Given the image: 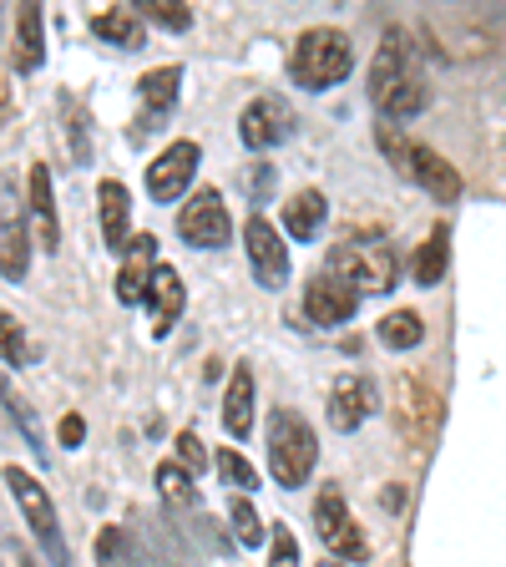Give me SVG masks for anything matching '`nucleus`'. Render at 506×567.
Masks as SVG:
<instances>
[{
  "instance_id": "obj_1",
  "label": "nucleus",
  "mask_w": 506,
  "mask_h": 567,
  "mask_svg": "<svg viewBox=\"0 0 506 567\" xmlns=\"http://www.w3.org/2000/svg\"><path fill=\"white\" fill-rule=\"evenodd\" d=\"M354 66V47L350 35L334 31V25H314L295 41L289 51V76H295L304 92H330L334 82H344Z\"/></svg>"
},
{
  "instance_id": "obj_2",
  "label": "nucleus",
  "mask_w": 506,
  "mask_h": 567,
  "mask_svg": "<svg viewBox=\"0 0 506 567\" xmlns=\"http://www.w3.org/2000/svg\"><path fill=\"white\" fill-rule=\"evenodd\" d=\"M314 461H319V436L314 425L295 411H273L269 415V472L279 486H304L314 476Z\"/></svg>"
},
{
  "instance_id": "obj_3",
  "label": "nucleus",
  "mask_w": 506,
  "mask_h": 567,
  "mask_svg": "<svg viewBox=\"0 0 506 567\" xmlns=\"http://www.w3.org/2000/svg\"><path fill=\"white\" fill-rule=\"evenodd\" d=\"M330 274H340L354 295H390L401 279L395 248L390 244H334L330 248Z\"/></svg>"
},
{
  "instance_id": "obj_4",
  "label": "nucleus",
  "mask_w": 506,
  "mask_h": 567,
  "mask_svg": "<svg viewBox=\"0 0 506 567\" xmlns=\"http://www.w3.org/2000/svg\"><path fill=\"white\" fill-rule=\"evenodd\" d=\"M6 486H11L21 517L31 522L41 553H47L56 567H71V547H66V537H61V522H56V507H51V492H47V486L35 482L31 472H21V466H6Z\"/></svg>"
},
{
  "instance_id": "obj_5",
  "label": "nucleus",
  "mask_w": 506,
  "mask_h": 567,
  "mask_svg": "<svg viewBox=\"0 0 506 567\" xmlns=\"http://www.w3.org/2000/svg\"><path fill=\"white\" fill-rule=\"evenodd\" d=\"M395 425H401L405 446H411L415 456H425L431 441H436V425H441V395L425 385V380L401 375V385H395Z\"/></svg>"
},
{
  "instance_id": "obj_6",
  "label": "nucleus",
  "mask_w": 506,
  "mask_h": 567,
  "mask_svg": "<svg viewBox=\"0 0 506 567\" xmlns=\"http://www.w3.org/2000/svg\"><path fill=\"white\" fill-rule=\"evenodd\" d=\"M177 234H183V244L193 248H224L228 234H234V218H228L224 208V193L218 188H198L188 203H183V213H177Z\"/></svg>"
},
{
  "instance_id": "obj_7",
  "label": "nucleus",
  "mask_w": 506,
  "mask_h": 567,
  "mask_svg": "<svg viewBox=\"0 0 506 567\" xmlns=\"http://www.w3.org/2000/svg\"><path fill=\"white\" fill-rule=\"evenodd\" d=\"M238 137H244V147H254V153H269V147L295 137V106L283 102L279 92L254 96V102L244 106V117H238Z\"/></svg>"
},
{
  "instance_id": "obj_8",
  "label": "nucleus",
  "mask_w": 506,
  "mask_h": 567,
  "mask_svg": "<svg viewBox=\"0 0 506 567\" xmlns=\"http://www.w3.org/2000/svg\"><path fill=\"white\" fill-rule=\"evenodd\" d=\"M314 532H319V543L330 547L334 557H344V563H365V537H360V527H354L350 507H344V496L340 486H324L314 502Z\"/></svg>"
},
{
  "instance_id": "obj_9",
  "label": "nucleus",
  "mask_w": 506,
  "mask_h": 567,
  "mask_svg": "<svg viewBox=\"0 0 506 567\" xmlns=\"http://www.w3.org/2000/svg\"><path fill=\"white\" fill-rule=\"evenodd\" d=\"M244 248H248V264H254V279L264 289H283V279H289V248H283L279 228L264 213H254L244 224Z\"/></svg>"
},
{
  "instance_id": "obj_10",
  "label": "nucleus",
  "mask_w": 506,
  "mask_h": 567,
  "mask_svg": "<svg viewBox=\"0 0 506 567\" xmlns=\"http://www.w3.org/2000/svg\"><path fill=\"white\" fill-rule=\"evenodd\" d=\"M354 309H360V295H354L350 284L340 279V274H314L304 289V315L314 319L319 330H334V324H344V319H354Z\"/></svg>"
},
{
  "instance_id": "obj_11",
  "label": "nucleus",
  "mask_w": 506,
  "mask_h": 567,
  "mask_svg": "<svg viewBox=\"0 0 506 567\" xmlns=\"http://www.w3.org/2000/svg\"><path fill=\"white\" fill-rule=\"evenodd\" d=\"M198 142H173L163 157H157L153 167H147V193H153L157 203H177L183 198V188L193 183V173H198Z\"/></svg>"
},
{
  "instance_id": "obj_12",
  "label": "nucleus",
  "mask_w": 506,
  "mask_h": 567,
  "mask_svg": "<svg viewBox=\"0 0 506 567\" xmlns=\"http://www.w3.org/2000/svg\"><path fill=\"white\" fill-rule=\"evenodd\" d=\"M142 102H147V112L137 117V127H132V142H147L153 132H163L167 112H173L177 102V86H183V66H157L142 76Z\"/></svg>"
},
{
  "instance_id": "obj_13",
  "label": "nucleus",
  "mask_w": 506,
  "mask_h": 567,
  "mask_svg": "<svg viewBox=\"0 0 506 567\" xmlns=\"http://www.w3.org/2000/svg\"><path fill=\"white\" fill-rule=\"evenodd\" d=\"M401 173L415 177V183H421V188L431 193L436 203H456L461 198V173L441 153H431V147H415V142H411V153H405Z\"/></svg>"
},
{
  "instance_id": "obj_14",
  "label": "nucleus",
  "mask_w": 506,
  "mask_h": 567,
  "mask_svg": "<svg viewBox=\"0 0 506 567\" xmlns=\"http://www.w3.org/2000/svg\"><path fill=\"white\" fill-rule=\"evenodd\" d=\"M153 248L157 238L142 234V238H127V248H122V274H117V299L122 305H142L147 299V284H153Z\"/></svg>"
},
{
  "instance_id": "obj_15",
  "label": "nucleus",
  "mask_w": 506,
  "mask_h": 567,
  "mask_svg": "<svg viewBox=\"0 0 506 567\" xmlns=\"http://www.w3.org/2000/svg\"><path fill=\"white\" fill-rule=\"evenodd\" d=\"M411 66H415L411 35H405V31H390V35H385V47H380V56H375V66H370V92H375V102L390 92V86L411 82V76H415Z\"/></svg>"
},
{
  "instance_id": "obj_16",
  "label": "nucleus",
  "mask_w": 506,
  "mask_h": 567,
  "mask_svg": "<svg viewBox=\"0 0 506 567\" xmlns=\"http://www.w3.org/2000/svg\"><path fill=\"white\" fill-rule=\"evenodd\" d=\"M370 411H375V390H370V380H360V375L334 380V390H330V425L334 431H360Z\"/></svg>"
},
{
  "instance_id": "obj_17",
  "label": "nucleus",
  "mask_w": 506,
  "mask_h": 567,
  "mask_svg": "<svg viewBox=\"0 0 506 567\" xmlns=\"http://www.w3.org/2000/svg\"><path fill=\"white\" fill-rule=\"evenodd\" d=\"M96 213H102L106 248L122 254V248H127V224H132V198H127V188H122L117 177H106L102 188H96Z\"/></svg>"
},
{
  "instance_id": "obj_18",
  "label": "nucleus",
  "mask_w": 506,
  "mask_h": 567,
  "mask_svg": "<svg viewBox=\"0 0 506 567\" xmlns=\"http://www.w3.org/2000/svg\"><path fill=\"white\" fill-rule=\"evenodd\" d=\"M47 61V35H41V6H21L16 11V31H11V66L21 71H35Z\"/></svg>"
},
{
  "instance_id": "obj_19",
  "label": "nucleus",
  "mask_w": 506,
  "mask_h": 567,
  "mask_svg": "<svg viewBox=\"0 0 506 567\" xmlns=\"http://www.w3.org/2000/svg\"><path fill=\"white\" fill-rule=\"evenodd\" d=\"M31 218H35V238H41V248H47V254H56V248H61V218H56V198H51L47 163L31 167Z\"/></svg>"
},
{
  "instance_id": "obj_20",
  "label": "nucleus",
  "mask_w": 506,
  "mask_h": 567,
  "mask_svg": "<svg viewBox=\"0 0 506 567\" xmlns=\"http://www.w3.org/2000/svg\"><path fill=\"white\" fill-rule=\"evenodd\" d=\"M147 305H153V334H167L173 319L183 315V279H177L173 264H157L153 284H147Z\"/></svg>"
},
{
  "instance_id": "obj_21",
  "label": "nucleus",
  "mask_w": 506,
  "mask_h": 567,
  "mask_svg": "<svg viewBox=\"0 0 506 567\" xmlns=\"http://www.w3.org/2000/svg\"><path fill=\"white\" fill-rule=\"evenodd\" d=\"M446 264H451V228H446V224H436L431 234L421 238V248H415L411 279L421 284V289H431V284L446 279Z\"/></svg>"
},
{
  "instance_id": "obj_22",
  "label": "nucleus",
  "mask_w": 506,
  "mask_h": 567,
  "mask_svg": "<svg viewBox=\"0 0 506 567\" xmlns=\"http://www.w3.org/2000/svg\"><path fill=\"white\" fill-rule=\"evenodd\" d=\"M224 425H228V436H248L254 431V370L248 365H234V375H228Z\"/></svg>"
},
{
  "instance_id": "obj_23",
  "label": "nucleus",
  "mask_w": 506,
  "mask_h": 567,
  "mask_svg": "<svg viewBox=\"0 0 506 567\" xmlns=\"http://www.w3.org/2000/svg\"><path fill=\"white\" fill-rule=\"evenodd\" d=\"M324 218H330V208H324V193L319 188H299L295 198L283 203V228L295 238H319V228H324Z\"/></svg>"
},
{
  "instance_id": "obj_24",
  "label": "nucleus",
  "mask_w": 506,
  "mask_h": 567,
  "mask_svg": "<svg viewBox=\"0 0 506 567\" xmlns=\"http://www.w3.org/2000/svg\"><path fill=\"white\" fill-rule=\"evenodd\" d=\"M25 269H31V234H25L21 213H11L6 228H0V274H6L11 284H21Z\"/></svg>"
},
{
  "instance_id": "obj_25",
  "label": "nucleus",
  "mask_w": 506,
  "mask_h": 567,
  "mask_svg": "<svg viewBox=\"0 0 506 567\" xmlns=\"http://www.w3.org/2000/svg\"><path fill=\"white\" fill-rule=\"evenodd\" d=\"M92 31L112 47H142V16L132 6H112V11L92 16Z\"/></svg>"
},
{
  "instance_id": "obj_26",
  "label": "nucleus",
  "mask_w": 506,
  "mask_h": 567,
  "mask_svg": "<svg viewBox=\"0 0 506 567\" xmlns=\"http://www.w3.org/2000/svg\"><path fill=\"white\" fill-rule=\"evenodd\" d=\"M375 334H380V344H385V350H415V344L425 340V324H421V315H415V309H395V315H385L375 324Z\"/></svg>"
},
{
  "instance_id": "obj_27",
  "label": "nucleus",
  "mask_w": 506,
  "mask_h": 567,
  "mask_svg": "<svg viewBox=\"0 0 506 567\" xmlns=\"http://www.w3.org/2000/svg\"><path fill=\"white\" fill-rule=\"evenodd\" d=\"M0 401H6V411H11V421H16V431L25 436V446L35 451V461H51V451H47V436H41V425H35V411L21 401V390L16 385H0Z\"/></svg>"
},
{
  "instance_id": "obj_28",
  "label": "nucleus",
  "mask_w": 506,
  "mask_h": 567,
  "mask_svg": "<svg viewBox=\"0 0 506 567\" xmlns=\"http://www.w3.org/2000/svg\"><path fill=\"white\" fill-rule=\"evenodd\" d=\"M31 354L35 350H31V340H25V330L0 309V360H6V365H31Z\"/></svg>"
},
{
  "instance_id": "obj_29",
  "label": "nucleus",
  "mask_w": 506,
  "mask_h": 567,
  "mask_svg": "<svg viewBox=\"0 0 506 567\" xmlns=\"http://www.w3.org/2000/svg\"><path fill=\"white\" fill-rule=\"evenodd\" d=\"M213 466H218L224 486H234V492H254V486H259V472H254L238 451H218V461H213Z\"/></svg>"
},
{
  "instance_id": "obj_30",
  "label": "nucleus",
  "mask_w": 506,
  "mask_h": 567,
  "mask_svg": "<svg viewBox=\"0 0 506 567\" xmlns=\"http://www.w3.org/2000/svg\"><path fill=\"white\" fill-rule=\"evenodd\" d=\"M228 517H234L238 543H244V547H264V522H259V512H254V502H248V496H234Z\"/></svg>"
},
{
  "instance_id": "obj_31",
  "label": "nucleus",
  "mask_w": 506,
  "mask_h": 567,
  "mask_svg": "<svg viewBox=\"0 0 506 567\" xmlns=\"http://www.w3.org/2000/svg\"><path fill=\"white\" fill-rule=\"evenodd\" d=\"M142 21H157V25H167V31H188L193 25V11L188 6H177V0H142Z\"/></svg>"
},
{
  "instance_id": "obj_32",
  "label": "nucleus",
  "mask_w": 506,
  "mask_h": 567,
  "mask_svg": "<svg viewBox=\"0 0 506 567\" xmlns=\"http://www.w3.org/2000/svg\"><path fill=\"white\" fill-rule=\"evenodd\" d=\"M157 486H163V496L167 502H198V492H193V476L183 472V466H177V461H163V466H157Z\"/></svg>"
},
{
  "instance_id": "obj_33",
  "label": "nucleus",
  "mask_w": 506,
  "mask_h": 567,
  "mask_svg": "<svg viewBox=\"0 0 506 567\" xmlns=\"http://www.w3.org/2000/svg\"><path fill=\"white\" fill-rule=\"evenodd\" d=\"M269 567H299V543L289 527H273L269 537Z\"/></svg>"
},
{
  "instance_id": "obj_34",
  "label": "nucleus",
  "mask_w": 506,
  "mask_h": 567,
  "mask_svg": "<svg viewBox=\"0 0 506 567\" xmlns=\"http://www.w3.org/2000/svg\"><path fill=\"white\" fill-rule=\"evenodd\" d=\"M177 466H183L188 476H198L203 466H208V451H203V441L193 436V431H183V436H177Z\"/></svg>"
},
{
  "instance_id": "obj_35",
  "label": "nucleus",
  "mask_w": 506,
  "mask_h": 567,
  "mask_svg": "<svg viewBox=\"0 0 506 567\" xmlns=\"http://www.w3.org/2000/svg\"><path fill=\"white\" fill-rule=\"evenodd\" d=\"M61 106H66V117H71V137H76V157H82V163H86V157H92V147H86V112H82V106H76V102H61Z\"/></svg>"
},
{
  "instance_id": "obj_36",
  "label": "nucleus",
  "mask_w": 506,
  "mask_h": 567,
  "mask_svg": "<svg viewBox=\"0 0 506 567\" xmlns=\"http://www.w3.org/2000/svg\"><path fill=\"white\" fill-rule=\"evenodd\" d=\"M82 441H86V421H82V415H61V446L76 451Z\"/></svg>"
},
{
  "instance_id": "obj_37",
  "label": "nucleus",
  "mask_w": 506,
  "mask_h": 567,
  "mask_svg": "<svg viewBox=\"0 0 506 567\" xmlns=\"http://www.w3.org/2000/svg\"><path fill=\"white\" fill-rule=\"evenodd\" d=\"M248 193H254V198H259V193H264V198H269V193H273V167H269V163H264V167H254V173H248Z\"/></svg>"
},
{
  "instance_id": "obj_38",
  "label": "nucleus",
  "mask_w": 506,
  "mask_h": 567,
  "mask_svg": "<svg viewBox=\"0 0 506 567\" xmlns=\"http://www.w3.org/2000/svg\"><path fill=\"white\" fill-rule=\"evenodd\" d=\"M319 567H344V563H319Z\"/></svg>"
}]
</instances>
